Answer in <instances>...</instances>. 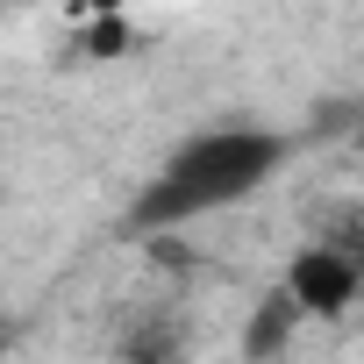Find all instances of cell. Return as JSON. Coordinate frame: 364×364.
Segmentation results:
<instances>
[{"instance_id":"cell-1","label":"cell","mask_w":364,"mask_h":364,"mask_svg":"<svg viewBox=\"0 0 364 364\" xmlns=\"http://www.w3.org/2000/svg\"><path fill=\"white\" fill-rule=\"evenodd\" d=\"M286 157H293V136H279V129H200V136L178 143L157 164V178L129 200L122 236L129 243H150V236L193 229L200 215L236 208V200H250L264 186V178H279Z\"/></svg>"},{"instance_id":"cell-2","label":"cell","mask_w":364,"mask_h":364,"mask_svg":"<svg viewBox=\"0 0 364 364\" xmlns=\"http://www.w3.org/2000/svg\"><path fill=\"white\" fill-rule=\"evenodd\" d=\"M286 300L307 314V321H343L350 314V300H357V286H364V272H357V257L343 250V243H307L293 264H286Z\"/></svg>"},{"instance_id":"cell-3","label":"cell","mask_w":364,"mask_h":364,"mask_svg":"<svg viewBox=\"0 0 364 364\" xmlns=\"http://www.w3.org/2000/svg\"><path fill=\"white\" fill-rule=\"evenodd\" d=\"M300 328H307V314L286 300V286H272V293L257 300V314L243 321V357H250V364H272V357H286V350H293V336H300Z\"/></svg>"},{"instance_id":"cell-4","label":"cell","mask_w":364,"mask_h":364,"mask_svg":"<svg viewBox=\"0 0 364 364\" xmlns=\"http://www.w3.org/2000/svg\"><path fill=\"white\" fill-rule=\"evenodd\" d=\"M186 328H178L171 314H136L122 328V364H186Z\"/></svg>"},{"instance_id":"cell-5","label":"cell","mask_w":364,"mask_h":364,"mask_svg":"<svg viewBox=\"0 0 364 364\" xmlns=\"http://www.w3.org/2000/svg\"><path fill=\"white\" fill-rule=\"evenodd\" d=\"M0 343H8V328H0Z\"/></svg>"}]
</instances>
